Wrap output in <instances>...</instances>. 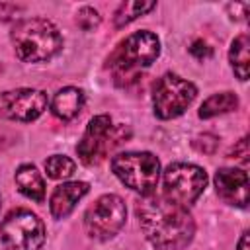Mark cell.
I'll list each match as a JSON object with an SVG mask.
<instances>
[{
	"label": "cell",
	"mask_w": 250,
	"mask_h": 250,
	"mask_svg": "<svg viewBox=\"0 0 250 250\" xmlns=\"http://www.w3.org/2000/svg\"><path fill=\"white\" fill-rule=\"evenodd\" d=\"M135 211L145 238L156 250H182L193 240L195 221L189 209L164 193L143 195Z\"/></svg>",
	"instance_id": "1"
},
{
	"label": "cell",
	"mask_w": 250,
	"mask_h": 250,
	"mask_svg": "<svg viewBox=\"0 0 250 250\" xmlns=\"http://www.w3.org/2000/svg\"><path fill=\"white\" fill-rule=\"evenodd\" d=\"M16 57L23 62H45L57 57L62 49L59 27L45 18L20 20L10 33Z\"/></svg>",
	"instance_id": "2"
},
{
	"label": "cell",
	"mask_w": 250,
	"mask_h": 250,
	"mask_svg": "<svg viewBox=\"0 0 250 250\" xmlns=\"http://www.w3.org/2000/svg\"><path fill=\"white\" fill-rule=\"evenodd\" d=\"M160 55V41L158 37L148 31L141 29L131 33L121 45L115 49L109 64L113 68V74L117 80H137V72L141 68L150 66Z\"/></svg>",
	"instance_id": "3"
},
{
	"label": "cell",
	"mask_w": 250,
	"mask_h": 250,
	"mask_svg": "<svg viewBox=\"0 0 250 250\" xmlns=\"http://www.w3.org/2000/svg\"><path fill=\"white\" fill-rule=\"evenodd\" d=\"M111 170L123 186L148 195L156 191L160 178V162L152 152H121L111 158Z\"/></svg>",
	"instance_id": "4"
},
{
	"label": "cell",
	"mask_w": 250,
	"mask_h": 250,
	"mask_svg": "<svg viewBox=\"0 0 250 250\" xmlns=\"http://www.w3.org/2000/svg\"><path fill=\"white\" fill-rule=\"evenodd\" d=\"M4 250H39L45 242V225L29 209H14L0 225Z\"/></svg>",
	"instance_id": "5"
},
{
	"label": "cell",
	"mask_w": 250,
	"mask_h": 250,
	"mask_svg": "<svg viewBox=\"0 0 250 250\" xmlns=\"http://www.w3.org/2000/svg\"><path fill=\"white\" fill-rule=\"evenodd\" d=\"M197 88L193 82L166 72L152 90V111L158 119H174L180 117L195 100Z\"/></svg>",
	"instance_id": "6"
},
{
	"label": "cell",
	"mask_w": 250,
	"mask_h": 250,
	"mask_svg": "<svg viewBox=\"0 0 250 250\" xmlns=\"http://www.w3.org/2000/svg\"><path fill=\"white\" fill-rule=\"evenodd\" d=\"M127 207L115 193L100 195L84 213V230L94 240L113 238L125 225Z\"/></svg>",
	"instance_id": "7"
},
{
	"label": "cell",
	"mask_w": 250,
	"mask_h": 250,
	"mask_svg": "<svg viewBox=\"0 0 250 250\" xmlns=\"http://www.w3.org/2000/svg\"><path fill=\"white\" fill-rule=\"evenodd\" d=\"M164 195L184 207H189L205 189L207 174L197 164L176 162L164 170Z\"/></svg>",
	"instance_id": "8"
},
{
	"label": "cell",
	"mask_w": 250,
	"mask_h": 250,
	"mask_svg": "<svg viewBox=\"0 0 250 250\" xmlns=\"http://www.w3.org/2000/svg\"><path fill=\"white\" fill-rule=\"evenodd\" d=\"M113 133H115V127L107 113H100V115L92 117L80 143L76 145V152H78V158L82 160V164H86V166L98 164L107 154V150L113 146V143H111Z\"/></svg>",
	"instance_id": "9"
},
{
	"label": "cell",
	"mask_w": 250,
	"mask_h": 250,
	"mask_svg": "<svg viewBox=\"0 0 250 250\" xmlns=\"http://www.w3.org/2000/svg\"><path fill=\"white\" fill-rule=\"evenodd\" d=\"M47 109V94L35 88H16L0 96V111L14 121H35Z\"/></svg>",
	"instance_id": "10"
},
{
	"label": "cell",
	"mask_w": 250,
	"mask_h": 250,
	"mask_svg": "<svg viewBox=\"0 0 250 250\" xmlns=\"http://www.w3.org/2000/svg\"><path fill=\"white\" fill-rule=\"evenodd\" d=\"M217 193L234 207H248L250 199V180L248 174L240 168H221L215 174Z\"/></svg>",
	"instance_id": "11"
},
{
	"label": "cell",
	"mask_w": 250,
	"mask_h": 250,
	"mask_svg": "<svg viewBox=\"0 0 250 250\" xmlns=\"http://www.w3.org/2000/svg\"><path fill=\"white\" fill-rule=\"evenodd\" d=\"M90 191V186L86 182H62L61 186H57L51 193L49 199V209L53 219H66L72 209L76 207V203Z\"/></svg>",
	"instance_id": "12"
},
{
	"label": "cell",
	"mask_w": 250,
	"mask_h": 250,
	"mask_svg": "<svg viewBox=\"0 0 250 250\" xmlns=\"http://www.w3.org/2000/svg\"><path fill=\"white\" fill-rule=\"evenodd\" d=\"M86 104V96L80 88H74V86H66V88H61L55 96H53V102H51V111L57 119L61 121H72L74 117L80 115L82 107Z\"/></svg>",
	"instance_id": "13"
},
{
	"label": "cell",
	"mask_w": 250,
	"mask_h": 250,
	"mask_svg": "<svg viewBox=\"0 0 250 250\" xmlns=\"http://www.w3.org/2000/svg\"><path fill=\"white\" fill-rule=\"evenodd\" d=\"M14 180H16L20 193L25 195L27 199H31L35 203H41L45 199V180L33 164H21L16 170Z\"/></svg>",
	"instance_id": "14"
},
{
	"label": "cell",
	"mask_w": 250,
	"mask_h": 250,
	"mask_svg": "<svg viewBox=\"0 0 250 250\" xmlns=\"http://www.w3.org/2000/svg\"><path fill=\"white\" fill-rule=\"evenodd\" d=\"M236 107H238V98L234 92H219V94L209 96L201 104L197 115H199V119H211V117L234 111Z\"/></svg>",
	"instance_id": "15"
},
{
	"label": "cell",
	"mask_w": 250,
	"mask_h": 250,
	"mask_svg": "<svg viewBox=\"0 0 250 250\" xmlns=\"http://www.w3.org/2000/svg\"><path fill=\"white\" fill-rule=\"evenodd\" d=\"M248 47H250V39H248V35L242 33L230 43V51H229L230 66H232L234 74L238 76V80H242V82L248 80V66H250Z\"/></svg>",
	"instance_id": "16"
},
{
	"label": "cell",
	"mask_w": 250,
	"mask_h": 250,
	"mask_svg": "<svg viewBox=\"0 0 250 250\" xmlns=\"http://www.w3.org/2000/svg\"><path fill=\"white\" fill-rule=\"evenodd\" d=\"M156 8V2H143V0H131V2H123L119 4V8L115 10L113 16V23L115 27H125L127 23L135 21L139 16L148 14L150 10Z\"/></svg>",
	"instance_id": "17"
},
{
	"label": "cell",
	"mask_w": 250,
	"mask_h": 250,
	"mask_svg": "<svg viewBox=\"0 0 250 250\" xmlns=\"http://www.w3.org/2000/svg\"><path fill=\"white\" fill-rule=\"evenodd\" d=\"M76 162L64 154H53L45 160V172L51 180H66L74 174Z\"/></svg>",
	"instance_id": "18"
},
{
	"label": "cell",
	"mask_w": 250,
	"mask_h": 250,
	"mask_svg": "<svg viewBox=\"0 0 250 250\" xmlns=\"http://www.w3.org/2000/svg\"><path fill=\"white\" fill-rule=\"evenodd\" d=\"M102 21L98 10H94L92 6H82L78 12H76V23L84 29V31H92L94 27H98Z\"/></svg>",
	"instance_id": "19"
},
{
	"label": "cell",
	"mask_w": 250,
	"mask_h": 250,
	"mask_svg": "<svg viewBox=\"0 0 250 250\" xmlns=\"http://www.w3.org/2000/svg\"><path fill=\"white\" fill-rule=\"evenodd\" d=\"M217 145H219V141H217V137H213V135H199L195 141H193V146L199 150V152H205V154H211V152H215V148H217Z\"/></svg>",
	"instance_id": "20"
},
{
	"label": "cell",
	"mask_w": 250,
	"mask_h": 250,
	"mask_svg": "<svg viewBox=\"0 0 250 250\" xmlns=\"http://www.w3.org/2000/svg\"><path fill=\"white\" fill-rule=\"evenodd\" d=\"M189 53L197 59V61H205L213 55V49L203 41V39H195L191 45H189Z\"/></svg>",
	"instance_id": "21"
},
{
	"label": "cell",
	"mask_w": 250,
	"mask_h": 250,
	"mask_svg": "<svg viewBox=\"0 0 250 250\" xmlns=\"http://www.w3.org/2000/svg\"><path fill=\"white\" fill-rule=\"evenodd\" d=\"M229 8V12H230V18L232 20H244L246 16H248V4L244 2V4H229L227 6Z\"/></svg>",
	"instance_id": "22"
},
{
	"label": "cell",
	"mask_w": 250,
	"mask_h": 250,
	"mask_svg": "<svg viewBox=\"0 0 250 250\" xmlns=\"http://www.w3.org/2000/svg\"><path fill=\"white\" fill-rule=\"evenodd\" d=\"M230 156H232V158L236 156V158H242V160L248 156V137H242V139L238 141V145L230 150Z\"/></svg>",
	"instance_id": "23"
},
{
	"label": "cell",
	"mask_w": 250,
	"mask_h": 250,
	"mask_svg": "<svg viewBox=\"0 0 250 250\" xmlns=\"http://www.w3.org/2000/svg\"><path fill=\"white\" fill-rule=\"evenodd\" d=\"M236 250H250V240H248V232H242L240 240H238V246Z\"/></svg>",
	"instance_id": "24"
}]
</instances>
